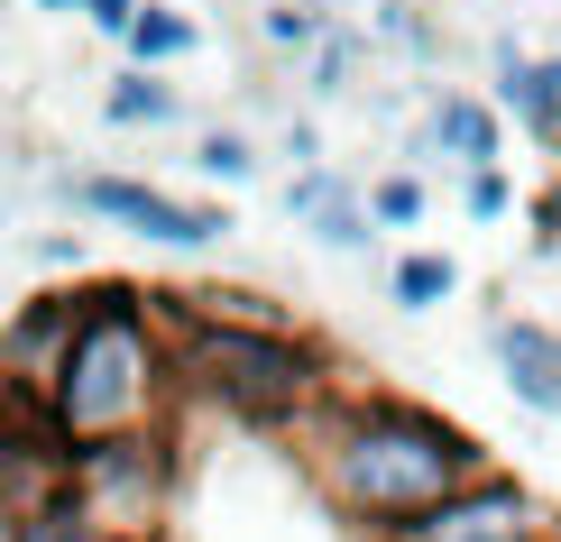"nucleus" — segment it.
Listing matches in <instances>:
<instances>
[{"label":"nucleus","mask_w":561,"mask_h":542,"mask_svg":"<svg viewBox=\"0 0 561 542\" xmlns=\"http://www.w3.org/2000/svg\"><path fill=\"white\" fill-rule=\"evenodd\" d=\"M479 469H497L479 451V433H460L433 405H405V395L332 387V405L313 414V487L368 542H396L424 506H442L451 487H470Z\"/></svg>","instance_id":"nucleus-1"},{"label":"nucleus","mask_w":561,"mask_h":542,"mask_svg":"<svg viewBox=\"0 0 561 542\" xmlns=\"http://www.w3.org/2000/svg\"><path fill=\"white\" fill-rule=\"evenodd\" d=\"M184 395L194 387H184V349H175L167 303L138 286H92L75 313V341H65V368L46 387L65 451L111 441V433H167Z\"/></svg>","instance_id":"nucleus-2"},{"label":"nucleus","mask_w":561,"mask_h":542,"mask_svg":"<svg viewBox=\"0 0 561 542\" xmlns=\"http://www.w3.org/2000/svg\"><path fill=\"white\" fill-rule=\"evenodd\" d=\"M175 322V349H184V387L203 395V405H221L230 423H313L332 405V359H322L313 341L295 332H267V322H203V313H167Z\"/></svg>","instance_id":"nucleus-3"},{"label":"nucleus","mask_w":561,"mask_h":542,"mask_svg":"<svg viewBox=\"0 0 561 542\" xmlns=\"http://www.w3.org/2000/svg\"><path fill=\"white\" fill-rule=\"evenodd\" d=\"M65 487H75V506L111 542L157 533V524H167V506H175V423H167V433L75 441V451H65Z\"/></svg>","instance_id":"nucleus-4"},{"label":"nucleus","mask_w":561,"mask_h":542,"mask_svg":"<svg viewBox=\"0 0 561 542\" xmlns=\"http://www.w3.org/2000/svg\"><path fill=\"white\" fill-rule=\"evenodd\" d=\"M65 203L75 211H92V221H121L129 240H148V249H221L230 230V211L221 203H184V194H167V184H138V175H65Z\"/></svg>","instance_id":"nucleus-5"},{"label":"nucleus","mask_w":561,"mask_h":542,"mask_svg":"<svg viewBox=\"0 0 561 542\" xmlns=\"http://www.w3.org/2000/svg\"><path fill=\"white\" fill-rule=\"evenodd\" d=\"M561 524L543 487H525V478H506V469H479L470 487H451L442 506H424L396 542H543Z\"/></svg>","instance_id":"nucleus-6"},{"label":"nucleus","mask_w":561,"mask_h":542,"mask_svg":"<svg viewBox=\"0 0 561 542\" xmlns=\"http://www.w3.org/2000/svg\"><path fill=\"white\" fill-rule=\"evenodd\" d=\"M286 211H295L304 230H313L322 249H341V257H359L368 240H378L368 184H350V175H332V166H295V184H286Z\"/></svg>","instance_id":"nucleus-7"},{"label":"nucleus","mask_w":561,"mask_h":542,"mask_svg":"<svg viewBox=\"0 0 561 542\" xmlns=\"http://www.w3.org/2000/svg\"><path fill=\"white\" fill-rule=\"evenodd\" d=\"M488 65H497V111L525 138H561V56H534L516 37H488Z\"/></svg>","instance_id":"nucleus-8"},{"label":"nucleus","mask_w":561,"mask_h":542,"mask_svg":"<svg viewBox=\"0 0 561 542\" xmlns=\"http://www.w3.org/2000/svg\"><path fill=\"white\" fill-rule=\"evenodd\" d=\"M75 313H83V295H37V303H19V313L0 322V368L28 377V387H56L65 341H75Z\"/></svg>","instance_id":"nucleus-9"},{"label":"nucleus","mask_w":561,"mask_h":542,"mask_svg":"<svg viewBox=\"0 0 561 542\" xmlns=\"http://www.w3.org/2000/svg\"><path fill=\"white\" fill-rule=\"evenodd\" d=\"M488 349H497V368H506V395L561 423V332L552 322H516L506 313L497 332H488Z\"/></svg>","instance_id":"nucleus-10"},{"label":"nucleus","mask_w":561,"mask_h":542,"mask_svg":"<svg viewBox=\"0 0 561 542\" xmlns=\"http://www.w3.org/2000/svg\"><path fill=\"white\" fill-rule=\"evenodd\" d=\"M424 148H442L460 175H479V166H497V148H506V111L479 102V92H433L424 102Z\"/></svg>","instance_id":"nucleus-11"},{"label":"nucleus","mask_w":561,"mask_h":542,"mask_svg":"<svg viewBox=\"0 0 561 542\" xmlns=\"http://www.w3.org/2000/svg\"><path fill=\"white\" fill-rule=\"evenodd\" d=\"M368 65H378V37H368L359 19H332V28H322V46H313V74H304V92H313V102H350Z\"/></svg>","instance_id":"nucleus-12"},{"label":"nucleus","mask_w":561,"mask_h":542,"mask_svg":"<svg viewBox=\"0 0 561 542\" xmlns=\"http://www.w3.org/2000/svg\"><path fill=\"white\" fill-rule=\"evenodd\" d=\"M102 111L121 129H167V120H184V92L167 83V65H129V74L102 92Z\"/></svg>","instance_id":"nucleus-13"},{"label":"nucleus","mask_w":561,"mask_h":542,"mask_svg":"<svg viewBox=\"0 0 561 542\" xmlns=\"http://www.w3.org/2000/svg\"><path fill=\"white\" fill-rule=\"evenodd\" d=\"M387 295H396V313H442V303L460 295V257H442V249L396 257V267H387Z\"/></svg>","instance_id":"nucleus-14"},{"label":"nucleus","mask_w":561,"mask_h":542,"mask_svg":"<svg viewBox=\"0 0 561 542\" xmlns=\"http://www.w3.org/2000/svg\"><path fill=\"white\" fill-rule=\"evenodd\" d=\"M129 65H184V56H194V46H203V28H194V19H184V10H157V0H138V19H129Z\"/></svg>","instance_id":"nucleus-15"},{"label":"nucleus","mask_w":561,"mask_h":542,"mask_svg":"<svg viewBox=\"0 0 561 542\" xmlns=\"http://www.w3.org/2000/svg\"><path fill=\"white\" fill-rule=\"evenodd\" d=\"M19 542H111L102 524H92V515L75 506V487H46V497H28V524H19Z\"/></svg>","instance_id":"nucleus-16"},{"label":"nucleus","mask_w":561,"mask_h":542,"mask_svg":"<svg viewBox=\"0 0 561 542\" xmlns=\"http://www.w3.org/2000/svg\"><path fill=\"white\" fill-rule=\"evenodd\" d=\"M368 211H378V230H414L433 211L424 175H368Z\"/></svg>","instance_id":"nucleus-17"},{"label":"nucleus","mask_w":561,"mask_h":542,"mask_svg":"<svg viewBox=\"0 0 561 542\" xmlns=\"http://www.w3.org/2000/svg\"><path fill=\"white\" fill-rule=\"evenodd\" d=\"M194 166L213 175V184H249V175H259V148H249L240 129H203L194 138Z\"/></svg>","instance_id":"nucleus-18"},{"label":"nucleus","mask_w":561,"mask_h":542,"mask_svg":"<svg viewBox=\"0 0 561 542\" xmlns=\"http://www.w3.org/2000/svg\"><path fill=\"white\" fill-rule=\"evenodd\" d=\"M460 203H470L479 221H506V211H516V194H506V175H497V166H479L470 184H460Z\"/></svg>","instance_id":"nucleus-19"},{"label":"nucleus","mask_w":561,"mask_h":542,"mask_svg":"<svg viewBox=\"0 0 561 542\" xmlns=\"http://www.w3.org/2000/svg\"><path fill=\"white\" fill-rule=\"evenodd\" d=\"M83 19H92V28H102V37H129L138 0H83Z\"/></svg>","instance_id":"nucleus-20"},{"label":"nucleus","mask_w":561,"mask_h":542,"mask_svg":"<svg viewBox=\"0 0 561 542\" xmlns=\"http://www.w3.org/2000/svg\"><path fill=\"white\" fill-rule=\"evenodd\" d=\"M286 157H295V166H322V129L313 120H286Z\"/></svg>","instance_id":"nucleus-21"},{"label":"nucleus","mask_w":561,"mask_h":542,"mask_svg":"<svg viewBox=\"0 0 561 542\" xmlns=\"http://www.w3.org/2000/svg\"><path fill=\"white\" fill-rule=\"evenodd\" d=\"M37 267H83V240H65V230H56V240H37Z\"/></svg>","instance_id":"nucleus-22"},{"label":"nucleus","mask_w":561,"mask_h":542,"mask_svg":"<svg viewBox=\"0 0 561 542\" xmlns=\"http://www.w3.org/2000/svg\"><path fill=\"white\" fill-rule=\"evenodd\" d=\"M534 221H543V230H534V240H543V249H561V184H552L543 203H534Z\"/></svg>","instance_id":"nucleus-23"},{"label":"nucleus","mask_w":561,"mask_h":542,"mask_svg":"<svg viewBox=\"0 0 561 542\" xmlns=\"http://www.w3.org/2000/svg\"><path fill=\"white\" fill-rule=\"evenodd\" d=\"M37 10H83V0H37Z\"/></svg>","instance_id":"nucleus-24"},{"label":"nucleus","mask_w":561,"mask_h":542,"mask_svg":"<svg viewBox=\"0 0 561 542\" xmlns=\"http://www.w3.org/2000/svg\"><path fill=\"white\" fill-rule=\"evenodd\" d=\"M138 542H167V533H138Z\"/></svg>","instance_id":"nucleus-25"},{"label":"nucleus","mask_w":561,"mask_h":542,"mask_svg":"<svg viewBox=\"0 0 561 542\" xmlns=\"http://www.w3.org/2000/svg\"><path fill=\"white\" fill-rule=\"evenodd\" d=\"M543 542H561V524H552V533H543Z\"/></svg>","instance_id":"nucleus-26"}]
</instances>
